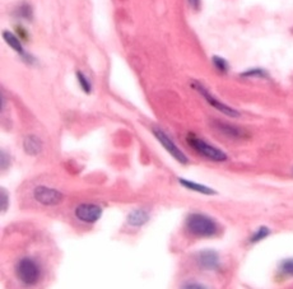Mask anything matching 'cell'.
<instances>
[{
  "instance_id": "obj_1",
  "label": "cell",
  "mask_w": 293,
  "mask_h": 289,
  "mask_svg": "<svg viewBox=\"0 0 293 289\" xmlns=\"http://www.w3.org/2000/svg\"><path fill=\"white\" fill-rule=\"evenodd\" d=\"M187 231L196 237H213L219 232V226L214 218L201 213H192L186 218Z\"/></svg>"
},
{
  "instance_id": "obj_2",
  "label": "cell",
  "mask_w": 293,
  "mask_h": 289,
  "mask_svg": "<svg viewBox=\"0 0 293 289\" xmlns=\"http://www.w3.org/2000/svg\"><path fill=\"white\" fill-rule=\"evenodd\" d=\"M186 142L193 150H195L198 154L203 155L204 158H206L209 161H213V162H226L227 158H228L223 150L209 144L208 142L199 138L194 132H189L187 134Z\"/></svg>"
},
{
  "instance_id": "obj_3",
  "label": "cell",
  "mask_w": 293,
  "mask_h": 289,
  "mask_svg": "<svg viewBox=\"0 0 293 289\" xmlns=\"http://www.w3.org/2000/svg\"><path fill=\"white\" fill-rule=\"evenodd\" d=\"M192 85L195 91H198L199 95H200L201 97H203L204 100L208 102V105H211L212 107H214L217 111H219V113L223 114V115L232 117V119H236V117H240V115H241V114H240L239 111L236 110V108L226 105V103L222 102L221 100H218L216 96L212 95L211 91L206 90V88L204 87V85L201 84L200 82H196V80H194V82L192 83Z\"/></svg>"
},
{
  "instance_id": "obj_4",
  "label": "cell",
  "mask_w": 293,
  "mask_h": 289,
  "mask_svg": "<svg viewBox=\"0 0 293 289\" xmlns=\"http://www.w3.org/2000/svg\"><path fill=\"white\" fill-rule=\"evenodd\" d=\"M40 266L31 257H23L17 264V277L25 285H35L40 279Z\"/></svg>"
},
{
  "instance_id": "obj_5",
  "label": "cell",
  "mask_w": 293,
  "mask_h": 289,
  "mask_svg": "<svg viewBox=\"0 0 293 289\" xmlns=\"http://www.w3.org/2000/svg\"><path fill=\"white\" fill-rule=\"evenodd\" d=\"M152 131H153V135L156 137V139L161 143L162 147H163L164 149H166L167 152L177 161V162L181 163V165H187V163H189V160H187L186 155H185L184 153H182V150L177 147L176 143L167 135V132H164L163 130L156 126L152 127Z\"/></svg>"
},
{
  "instance_id": "obj_6",
  "label": "cell",
  "mask_w": 293,
  "mask_h": 289,
  "mask_svg": "<svg viewBox=\"0 0 293 289\" xmlns=\"http://www.w3.org/2000/svg\"><path fill=\"white\" fill-rule=\"evenodd\" d=\"M214 129L219 132V134L224 135V137L229 138V139H234V140H244L247 139L248 134L245 131L242 127L236 126V125H232L228 124L226 121H221V120H214L212 122Z\"/></svg>"
},
{
  "instance_id": "obj_7",
  "label": "cell",
  "mask_w": 293,
  "mask_h": 289,
  "mask_svg": "<svg viewBox=\"0 0 293 289\" xmlns=\"http://www.w3.org/2000/svg\"><path fill=\"white\" fill-rule=\"evenodd\" d=\"M36 202H38L43 205H57L61 203L62 194L59 190L51 189L46 186H37L33 191Z\"/></svg>"
},
{
  "instance_id": "obj_8",
  "label": "cell",
  "mask_w": 293,
  "mask_h": 289,
  "mask_svg": "<svg viewBox=\"0 0 293 289\" xmlns=\"http://www.w3.org/2000/svg\"><path fill=\"white\" fill-rule=\"evenodd\" d=\"M101 215L102 208L96 204H80L75 209V217L85 223H96Z\"/></svg>"
},
{
  "instance_id": "obj_9",
  "label": "cell",
  "mask_w": 293,
  "mask_h": 289,
  "mask_svg": "<svg viewBox=\"0 0 293 289\" xmlns=\"http://www.w3.org/2000/svg\"><path fill=\"white\" fill-rule=\"evenodd\" d=\"M196 264L199 265V268L204 270H218L221 266V261H219V255L217 254L213 250H204L200 251L195 257Z\"/></svg>"
},
{
  "instance_id": "obj_10",
  "label": "cell",
  "mask_w": 293,
  "mask_h": 289,
  "mask_svg": "<svg viewBox=\"0 0 293 289\" xmlns=\"http://www.w3.org/2000/svg\"><path fill=\"white\" fill-rule=\"evenodd\" d=\"M3 38H4L5 42L8 43V45L10 46V48L13 49V50L15 51V53L18 54V55L20 56L23 60H25L26 62H33L35 61V59L32 58V56L30 55V54H27L25 51V49H23L22 43H20V40L19 37H17V36L14 35V33H12L10 31H3L2 33Z\"/></svg>"
},
{
  "instance_id": "obj_11",
  "label": "cell",
  "mask_w": 293,
  "mask_h": 289,
  "mask_svg": "<svg viewBox=\"0 0 293 289\" xmlns=\"http://www.w3.org/2000/svg\"><path fill=\"white\" fill-rule=\"evenodd\" d=\"M149 220V213L144 208H139L133 212L129 213L128 215V223L133 227H142Z\"/></svg>"
},
{
  "instance_id": "obj_12",
  "label": "cell",
  "mask_w": 293,
  "mask_h": 289,
  "mask_svg": "<svg viewBox=\"0 0 293 289\" xmlns=\"http://www.w3.org/2000/svg\"><path fill=\"white\" fill-rule=\"evenodd\" d=\"M23 149L27 154L30 155H37L40 154L41 150H43V142H41L40 138H37L36 135H28L26 137V139L23 140Z\"/></svg>"
},
{
  "instance_id": "obj_13",
  "label": "cell",
  "mask_w": 293,
  "mask_h": 289,
  "mask_svg": "<svg viewBox=\"0 0 293 289\" xmlns=\"http://www.w3.org/2000/svg\"><path fill=\"white\" fill-rule=\"evenodd\" d=\"M179 182L182 185V186L186 187V189L192 190V191L199 192V194L217 195L216 190L211 189V187H208V186H204V185H201V184H198V182L189 181V180H185V179H179Z\"/></svg>"
},
{
  "instance_id": "obj_14",
  "label": "cell",
  "mask_w": 293,
  "mask_h": 289,
  "mask_svg": "<svg viewBox=\"0 0 293 289\" xmlns=\"http://www.w3.org/2000/svg\"><path fill=\"white\" fill-rule=\"evenodd\" d=\"M15 15H17L19 19L32 20L33 18L32 8H31V5L27 4V3H22V4L17 8V10H15Z\"/></svg>"
},
{
  "instance_id": "obj_15",
  "label": "cell",
  "mask_w": 293,
  "mask_h": 289,
  "mask_svg": "<svg viewBox=\"0 0 293 289\" xmlns=\"http://www.w3.org/2000/svg\"><path fill=\"white\" fill-rule=\"evenodd\" d=\"M240 75L242 78H259V79H268L269 78V73L265 69H261V68L247 69L245 72H242Z\"/></svg>"
},
{
  "instance_id": "obj_16",
  "label": "cell",
  "mask_w": 293,
  "mask_h": 289,
  "mask_svg": "<svg viewBox=\"0 0 293 289\" xmlns=\"http://www.w3.org/2000/svg\"><path fill=\"white\" fill-rule=\"evenodd\" d=\"M212 62H213V65H214V68H216L217 72L222 73V74H226V73H228L229 64L224 58H221V56L214 55L213 58H212Z\"/></svg>"
},
{
  "instance_id": "obj_17",
  "label": "cell",
  "mask_w": 293,
  "mask_h": 289,
  "mask_svg": "<svg viewBox=\"0 0 293 289\" xmlns=\"http://www.w3.org/2000/svg\"><path fill=\"white\" fill-rule=\"evenodd\" d=\"M75 75H77L78 83H79L83 92H85L86 95H90V93L92 92V84H91V80L88 79V78L86 77L82 72H80V70H78V72L75 73Z\"/></svg>"
},
{
  "instance_id": "obj_18",
  "label": "cell",
  "mask_w": 293,
  "mask_h": 289,
  "mask_svg": "<svg viewBox=\"0 0 293 289\" xmlns=\"http://www.w3.org/2000/svg\"><path fill=\"white\" fill-rule=\"evenodd\" d=\"M269 234H270V230H269L268 227H265V226H263V227L258 228V231L251 234L248 241H250V243H256V242H260L263 241L264 238H266Z\"/></svg>"
},
{
  "instance_id": "obj_19",
  "label": "cell",
  "mask_w": 293,
  "mask_h": 289,
  "mask_svg": "<svg viewBox=\"0 0 293 289\" xmlns=\"http://www.w3.org/2000/svg\"><path fill=\"white\" fill-rule=\"evenodd\" d=\"M279 273L286 277H293V259H286L279 265Z\"/></svg>"
},
{
  "instance_id": "obj_20",
  "label": "cell",
  "mask_w": 293,
  "mask_h": 289,
  "mask_svg": "<svg viewBox=\"0 0 293 289\" xmlns=\"http://www.w3.org/2000/svg\"><path fill=\"white\" fill-rule=\"evenodd\" d=\"M8 205H9V197H8L5 189H2V194H0V209H2V213H5V210L8 209Z\"/></svg>"
},
{
  "instance_id": "obj_21",
  "label": "cell",
  "mask_w": 293,
  "mask_h": 289,
  "mask_svg": "<svg viewBox=\"0 0 293 289\" xmlns=\"http://www.w3.org/2000/svg\"><path fill=\"white\" fill-rule=\"evenodd\" d=\"M187 4H189V7L192 8L193 10H195V12H198V10L200 9L201 0H187Z\"/></svg>"
},
{
  "instance_id": "obj_22",
  "label": "cell",
  "mask_w": 293,
  "mask_h": 289,
  "mask_svg": "<svg viewBox=\"0 0 293 289\" xmlns=\"http://www.w3.org/2000/svg\"><path fill=\"white\" fill-rule=\"evenodd\" d=\"M9 162H10V160H9V157L7 158V153H5L4 150H2V170L3 171L5 170L7 166H9Z\"/></svg>"
},
{
  "instance_id": "obj_23",
  "label": "cell",
  "mask_w": 293,
  "mask_h": 289,
  "mask_svg": "<svg viewBox=\"0 0 293 289\" xmlns=\"http://www.w3.org/2000/svg\"><path fill=\"white\" fill-rule=\"evenodd\" d=\"M184 288H204L203 284H198V283H186V284L184 285Z\"/></svg>"
}]
</instances>
